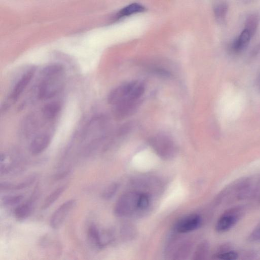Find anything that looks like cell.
Returning <instances> with one entry per match:
<instances>
[{
  "instance_id": "6da1fadb",
  "label": "cell",
  "mask_w": 260,
  "mask_h": 260,
  "mask_svg": "<svg viewBox=\"0 0 260 260\" xmlns=\"http://www.w3.org/2000/svg\"><path fill=\"white\" fill-rule=\"evenodd\" d=\"M145 91L143 83L132 81L113 89L108 95L109 104L114 106L138 105Z\"/></svg>"
},
{
  "instance_id": "7a4b0ae2",
  "label": "cell",
  "mask_w": 260,
  "mask_h": 260,
  "mask_svg": "<svg viewBox=\"0 0 260 260\" xmlns=\"http://www.w3.org/2000/svg\"><path fill=\"white\" fill-rule=\"evenodd\" d=\"M63 74L42 75L43 78L38 89L39 99L44 100L51 99L60 91L62 85Z\"/></svg>"
},
{
  "instance_id": "3957f363",
  "label": "cell",
  "mask_w": 260,
  "mask_h": 260,
  "mask_svg": "<svg viewBox=\"0 0 260 260\" xmlns=\"http://www.w3.org/2000/svg\"><path fill=\"white\" fill-rule=\"evenodd\" d=\"M140 193L128 191L121 195L114 207V213L119 217L127 216L139 210V199Z\"/></svg>"
},
{
  "instance_id": "277c9868",
  "label": "cell",
  "mask_w": 260,
  "mask_h": 260,
  "mask_svg": "<svg viewBox=\"0 0 260 260\" xmlns=\"http://www.w3.org/2000/svg\"><path fill=\"white\" fill-rule=\"evenodd\" d=\"M149 143L156 154L163 159L171 158L176 152L175 144L168 136L156 135L149 139Z\"/></svg>"
},
{
  "instance_id": "5b68a950",
  "label": "cell",
  "mask_w": 260,
  "mask_h": 260,
  "mask_svg": "<svg viewBox=\"0 0 260 260\" xmlns=\"http://www.w3.org/2000/svg\"><path fill=\"white\" fill-rule=\"evenodd\" d=\"M36 68L32 67L24 73L17 80L11 90L9 99L12 101H16L26 88L35 73Z\"/></svg>"
},
{
  "instance_id": "8992f818",
  "label": "cell",
  "mask_w": 260,
  "mask_h": 260,
  "mask_svg": "<svg viewBox=\"0 0 260 260\" xmlns=\"http://www.w3.org/2000/svg\"><path fill=\"white\" fill-rule=\"evenodd\" d=\"M75 204L74 200H68L61 204L52 214L50 220V226L54 229L59 228Z\"/></svg>"
},
{
  "instance_id": "52a82bcc",
  "label": "cell",
  "mask_w": 260,
  "mask_h": 260,
  "mask_svg": "<svg viewBox=\"0 0 260 260\" xmlns=\"http://www.w3.org/2000/svg\"><path fill=\"white\" fill-rule=\"evenodd\" d=\"M201 218L197 214H190L179 220L175 225V230L180 233H186L198 229L201 223Z\"/></svg>"
},
{
  "instance_id": "ba28073f",
  "label": "cell",
  "mask_w": 260,
  "mask_h": 260,
  "mask_svg": "<svg viewBox=\"0 0 260 260\" xmlns=\"http://www.w3.org/2000/svg\"><path fill=\"white\" fill-rule=\"evenodd\" d=\"M237 211L232 210L221 216L216 223V231L218 232H224L232 228L239 219Z\"/></svg>"
},
{
  "instance_id": "9c48e42d",
  "label": "cell",
  "mask_w": 260,
  "mask_h": 260,
  "mask_svg": "<svg viewBox=\"0 0 260 260\" xmlns=\"http://www.w3.org/2000/svg\"><path fill=\"white\" fill-rule=\"evenodd\" d=\"M51 139L47 134H40L37 135L31 141L29 150L34 155H37L46 150L50 144Z\"/></svg>"
},
{
  "instance_id": "30bf717a",
  "label": "cell",
  "mask_w": 260,
  "mask_h": 260,
  "mask_svg": "<svg viewBox=\"0 0 260 260\" xmlns=\"http://www.w3.org/2000/svg\"><path fill=\"white\" fill-rule=\"evenodd\" d=\"M252 37L250 32L244 28L239 36L232 42L231 46L232 50L236 53L243 51L247 46Z\"/></svg>"
},
{
  "instance_id": "8fae6325",
  "label": "cell",
  "mask_w": 260,
  "mask_h": 260,
  "mask_svg": "<svg viewBox=\"0 0 260 260\" xmlns=\"http://www.w3.org/2000/svg\"><path fill=\"white\" fill-rule=\"evenodd\" d=\"M87 236L90 243L95 247L101 249L105 246L102 234L95 225H91L89 227Z\"/></svg>"
},
{
  "instance_id": "7c38bea8",
  "label": "cell",
  "mask_w": 260,
  "mask_h": 260,
  "mask_svg": "<svg viewBox=\"0 0 260 260\" xmlns=\"http://www.w3.org/2000/svg\"><path fill=\"white\" fill-rule=\"evenodd\" d=\"M61 108L60 103L58 102H52L47 103L42 108V115L46 119H53L59 114Z\"/></svg>"
},
{
  "instance_id": "4fadbf2b",
  "label": "cell",
  "mask_w": 260,
  "mask_h": 260,
  "mask_svg": "<svg viewBox=\"0 0 260 260\" xmlns=\"http://www.w3.org/2000/svg\"><path fill=\"white\" fill-rule=\"evenodd\" d=\"M33 199L21 204L14 210V215L16 219L22 220L27 218L31 213L33 208Z\"/></svg>"
},
{
  "instance_id": "5bb4252c",
  "label": "cell",
  "mask_w": 260,
  "mask_h": 260,
  "mask_svg": "<svg viewBox=\"0 0 260 260\" xmlns=\"http://www.w3.org/2000/svg\"><path fill=\"white\" fill-rule=\"evenodd\" d=\"M259 22V14L257 12L250 13L245 19L244 28L247 29L253 37L257 30Z\"/></svg>"
},
{
  "instance_id": "9a60e30c",
  "label": "cell",
  "mask_w": 260,
  "mask_h": 260,
  "mask_svg": "<svg viewBox=\"0 0 260 260\" xmlns=\"http://www.w3.org/2000/svg\"><path fill=\"white\" fill-rule=\"evenodd\" d=\"M228 10L229 5L226 2H222L215 5L213 12L217 22L222 24L226 21Z\"/></svg>"
},
{
  "instance_id": "2e32d148",
  "label": "cell",
  "mask_w": 260,
  "mask_h": 260,
  "mask_svg": "<svg viewBox=\"0 0 260 260\" xmlns=\"http://www.w3.org/2000/svg\"><path fill=\"white\" fill-rule=\"evenodd\" d=\"M145 10V7L138 3L129 4L121 9L117 14L118 18L129 16L136 13L142 12Z\"/></svg>"
},
{
  "instance_id": "e0dca14e",
  "label": "cell",
  "mask_w": 260,
  "mask_h": 260,
  "mask_svg": "<svg viewBox=\"0 0 260 260\" xmlns=\"http://www.w3.org/2000/svg\"><path fill=\"white\" fill-rule=\"evenodd\" d=\"M66 186H61L53 190L44 200L42 206V210H46L57 200L66 189Z\"/></svg>"
},
{
  "instance_id": "ac0fdd59",
  "label": "cell",
  "mask_w": 260,
  "mask_h": 260,
  "mask_svg": "<svg viewBox=\"0 0 260 260\" xmlns=\"http://www.w3.org/2000/svg\"><path fill=\"white\" fill-rule=\"evenodd\" d=\"M35 178L32 177L28 178L25 181L20 183L17 185L12 184L8 182L1 183V188L4 190H11V189H21L29 186L32 182H34Z\"/></svg>"
},
{
  "instance_id": "d6986e66",
  "label": "cell",
  "mask_w": 260,
  "mask_h": 260,
  "mask_svg": "<svg viewBox=\"0 0 260 260\" xmlns=\"http://www.w3.org/2000/svg\"><path fill=\"white\" fill-rule=\"evenodd\" d=\"M24 196L22 194L7 196L2 198V201L4 205L11 206L21 202Z\"/></svg>"
},
{
  "instance_id": "ffe728a7",
  "label": "cell",
  "mask_w": 260,
  "mask_h": 260,
  "mask_svg": "<svg viewBox=\"0 0 260 260\" xmlns=\"http://www.w3.org/2000/svg\"><path fill=\"white\" fill-rule=\"evenodd\" d=\"M118 185L112 183L107 187L102 193V197L105 200H109L112 198L117 191Z\"/></svg>"
},
{
  "instance_id": "44dd1931",
  "label": "cell",
  "mask_w": 260,
  "mask_h": 260,
  "mask_svg": "<svg viewBox=\"0 0 260 260\" xmlns=\"http://www.w3.org/2000/svg\"><path fill=\"white\" fill-rule=\"evenodd\" d=\"M216 257L219 259L234 260L238 258V254L234 251L221 252L215 255Z\"/></svg>"
},
{
  "instance_id": "7402d4cb",
  "label": "cell",
  "mask_w": 260,
  "mask_h": 260,
  "mask_svg": "<svg viewBox=\"0 0 260 260\" xmlns=\"http://www.w3.org/2000/svg\"><path fill=\"white\" fill-rule=\"evenodd\" d=\"M208 248V246L206 243H202L195 252L194 259H202L203 257L206 255Z\"/></svg>"
},
{
  "instance_id": "603a6c76",
  "label": "cell",
  "mask_w": 260,
  "mask_h": 260,
  "mask_svg": "<svg viewBox=\"0 0 260 260\" xmlns=\"http://www.w3.org/2000/svg\"><path fill=\"white\" fill-rule=\"evenodd\" d=\"M241 2H242L243 3H248L249 2H251V0H240Z\"/></svg>"
}]
</instances>
